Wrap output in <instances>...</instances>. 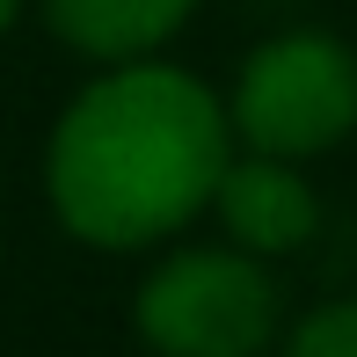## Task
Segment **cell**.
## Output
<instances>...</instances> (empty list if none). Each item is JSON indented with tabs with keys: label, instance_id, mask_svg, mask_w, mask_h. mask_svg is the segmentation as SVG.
<instances>
[{
	"label": "cell",
	"instance_id": "8992f818",
	"mask_svg": "<svg viewBox=\"0 0 357 357\" xmlns=\"http://www.w3.org/2000/svg\"><path fill=\"white\" fill-rule=\"evenodd\" d=\"M284 357H357V299H343V306H321V314H306L299 328H291Z\"/></svg>",
	"mask_w": 357,
	"mask_h": 357
},
{
	"label": "cell",
	"instance_id": "7a4b0ae2",
	"mask_svg": "<svg viewBox=\"0 0 357 357\" xmlns=\"http://www.w3.org/2000/svg\"><path fill=\"white\" fill-rule=\"evenodd\" d=\"M226 124L270 160H306L328 153L357 124V52L328 29H291L270 37L241 66Z\"/></svg>",
	"mask_w": 357,
	"mask_h": 357
},
{
	"label": "cell",
	"instance_id": "6da1fadb",
	"mask_svg": "<svg viewBox=\"0 0 357 357\" xmlns=\"http://www.w3.org/2000/svg\"><path fill=\"white\" fill-rule=\"evenodd\" d=\"M234 160L226 102L175 66L102 73L52 132V212L95 248H146L204 212Z\"/></svg>",
	"mask_w": 357,
	"mask_h": 357
},
{
	"label": "cell",
	"instance_id": "52a82bcc",
	"mask_svg": "<svg viewBox=\"0 0 357 357\" xmlns=\"http://www.w3.org/2000/svg\"><path fill=\"white\" fill-rule=\"evenodd\" d=\"M15 8H22V0H0V29H8V22H15Z\"/></svg>",
	"mask_w": 357,
	"mask_h": 357
},
{
	"label": "cell",
	"instance_id": "5b68a950",
	"mask_svg": "<svg viewBox=\"0 0 357 357\" xmlns=\"http://www.w3.org/2000/svg\"><path fill=\"white\" fill-rule=\"evenodd\" d=\"M197 0H44V22L88 59H139L190 22Z\"/></svg>",
	"mask_w": 357,
	"mask_h": 357
},
{
	"label": "cell",
	"instance_id": "3957f363",
	"mask_svg": "<svg viewBox=\"0 0 357 357\" xmlns=\"http://www.w3.org/2000/svg\"><path fill=\"white\" fill-rule=\"evenodd\" d=\"M139 328L160 357H255L278 335V284L248 248H183L146 278Z\"/></svg>",
	"mask_w": 357,
	"mask_h": 357
},
{
	"label": "cell",
	"instance_id": "277c9868",
	"mask_svg": "<svg viewBox=\"0 0 357 357\" xmlns=\"http://www.w3.org/2000/svg\"><path fill=\"white\" fill-rule=\"evenodd\" d=\"M226 234L241 241L248 255H284L314 234V190L291 175V160H270V153H248V160H226L219 190H212Z\"/></svg>",
	"mask_w": 357,
	"mask_h": 357
}]
</instances>
